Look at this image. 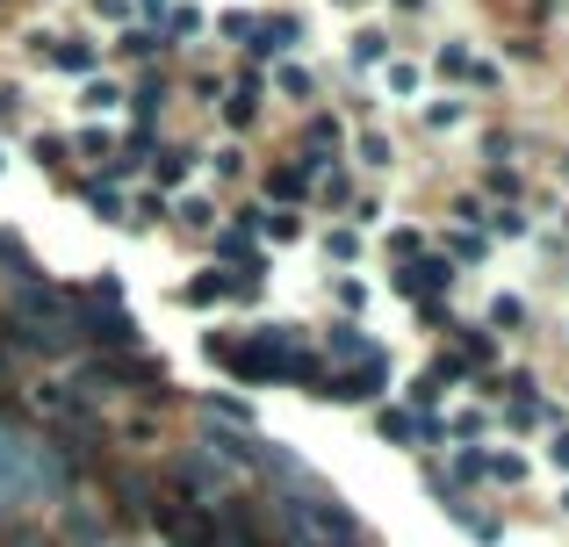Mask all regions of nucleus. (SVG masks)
<instances>
[{
  "label": "nucleus",
  "mask_w": 569,
  "mask_h": 547,
  "mask_svg": "<svg viewBox=\"0 0 569 547\" xmlns=\"http://www.w3.org/2000/svg\"><path fill=\"white\" fill-rule=\"evenodd\" d=\"M167 476H173V505H181V511H217L223 497H231V476H223V468L209 462L202 447L173 454V468H167Z\"/></svg>",
  "instance_id": "obj_1"
},
{
  "label": "nucleus",
  "mask_w": 569,
  "mask_h": 547,
  "mask_svg": "<svg viewBox=\"0 0 569 547\" xmlns=\"http://www.w3.org/2000/svg\"><path fill=\"white\" fill-rule=\"evenodd\" d=\"M382 396H389V353H361L318 382V404H382Z\"/></svg>",
  "instance_id": "obj_2"
},
{
  "label": "nucleus",
  "mask_w": 569,
  "mask_h": 547,
  "mask_svg": "<svg viewBox=\"0 0 569 547\" xmlns=\"http://www.w3.org/2000/svg\"><path fill=\"white\" fill-rule=\"evenodd\" d=\"M58 505H66V540L58 547H109V519L87 497H58Z\"/></svg>",
  "instance_id": "obj_3"
},
{
  "label": "nucleus",
  "mask_w": 569,
  "mask_h": 547,
  "mask_svg": "<svg viewBox=\"0 0 569 547\" xmlns=\"http://www.w3.org/2000/svg\"><path fill=\"white\" fill-rule=\"evenodd\" d=\"M325 353H332V367H347V361H361V353H376V346H368V332L353 317H339V324H325Z\"/></svg>",
  "instance_id": "obj_4"
},
{
  "label": "nucleus",
  "mask_w": 569,
  "mask_h": 547,
  "mask_svg": "<svg viewBox=\"0 0 569 547\" xmlns=\"http://www.w3.org/2000/svg\"><path fill=\"white\" fill-rule=\"evenodd\" d=\"M181 303H188V310H217V303H231V274H223V267L194 274L188 288H181Z\"/></svg>",
  "instance_id": "obj_5"
},
{
  "label": "nucleus",
  "mask_w": 569,
  "mask_h": 547,
  "mask_svg": "<svg viewBox=\"0 0 569 547\" xmlns=\"http://www.w3.org/2000/svg\"><path fill=\"white\" fill-rule=\"evenodd\" d=\"M483 476L512 490V483H527V462H519V454H483Z\"/></svg>",
  "instance_id": "obj_6"
},
{
  "label": "nucleus",
  "mask_w": 569,
  "mask_h": 547,
  "mask_svg": "<svg viewBox=\"0 0 569 547\" xmlns=\"http://www.w3.org/2000/svg\"><path fill=\"white\" fill-rule=\"evenodd\" d=\"M87 210H94L101 224H130V210L116 202V188H87Z\"/></svg>",
  "instance_id": "obj_7"
},
{
  "label": "nucleus",
  "mask_w": 569,
  "mask_h": 547,
  "mask_svg": "<svg viewBox=\"0 0 569 547\" xmlns=\"http://www.w3.org/2000/svg\"><path fill=\"white\" fill-rule=\"evenodd\" d=\"M303 188H310V166H281V173H274V181H267V195H281V202H296V195H303Z\"/></svg>",
  "instance_id": "obj_8"
},
{
  "label": "nucleus",
  "mask_w": 569,
  "mask_h": 547,
  "mask_svg": "<svg viewBox=\"0 0 569 547\" xmlns=\"http://www.w3.org/2000/svg\"><path fill=\"white\" fill-rule=\"evenodd\" d=\"M548 468H556V476H569V425H548Z\"/></svg>",
  "instance_id": "obj_9"
},
{
  "label": "nucleus",
  "mask_w": 569,
  "mask_h": 547,
  "mask_svg": "<svg viewBox=\"0 0 569 547\" xmlns=\"http://www.w3.org/2000/svg\"><path fill=\"white\" fill-rule=\"evenodd\" d=\"M332 295H339V310H347V317H353V310L368 303V288H361V281H353V274H339V281H332Z\"/></svg>",
  "instance_id": "obj_10"
},
{
  "label": "nucleus",
  "mask_w": 569,
  "mask_h": 547,
  "mask_svg": "<svg viewBox=\"0 0 569 547\" xmlns=\"http://www.w3.org/2000/svg\"><path fill=\"white\" fill-rule=\"evenodd\" d=\"M159 216H167V195H144V202H138V216H130V231H144V224H159Z\"/></svg>",
  "instance_id": "obj_11"
},
{
  "label": "nucleus",
  "mask_w": 569,
  "mask_h": 547,
  "mask_svg": "<svg viewBox=\"0 0 569 547\" xmlns=\"http://www.w3.org/2000/svg\"><path fill=\"white\" fill-rule=\"evenodd\" d=\"M188 166H194L188 152H167V159H159V181H167V188H173V181H188Z\"/></svg>",
  "instance_id": "obj_12"
},
{
  "label": "nucleus",
  "mask_w": 569,
  "mask_h": 547,
  "mask_svg": "<svg viewBox=\"0 0 569 547\" xmlns=\"http://www.w3.org/2000/svg\"><path fill=\"white\" fill-rule=\"evenodd\" d=\"M483 224L505 231V239H519V231H527V216H519V210H498V216H483Z\"/></svg>",
  "instance_id": "obj_13"
},
{
  "label": "nucleus",
  "mask_w": 569,
  "mask_h": 547,
  "mask_svg": "<svg viewBox=\"0 0 569 547\" xmlns=\"http://www.w3.org/2000/svg\"><path fill=\"white\" fill-rule=\"evenodd\" d=\"M325 253H332V260H353V253H361V239H353V231H332V239H325Z\"/></svg>",
  "instance_id": "obj_14"
},
{
  "label": "nucleus",
  "mask_w": 569,
  "mask_h": 547,
  "mask_svg": "<svg viewBox=\"0 0 569 547\" xmlns=\"http://www.w3.org/2000/svg\"><path fill=\"white\" fill-rule=\"evenodd\" d=\"M181 224H194V231H209V224H217V210H209V202H181Z\"/></svg>",
  "instance_id": "obj_15"
},
{
  "label": "nucleus",
  "mask_w": 569,
  "mask_h": 547,
  "mask_svg": "<svg viewBox=\"0 0 569 547\" xmlns=\"http://www.w3.org/2000/svg\"><path fill=\"white\" fill-rule=\"evenodd\" d=\"M447 260H483V239H476V231H461V239H455V253H447Z\"/></svg>",
  "instance_id": "obj_16"
},
{
  "label": "nucleus",
  "mask_w": 569,
  "mask_h": 547,
  "mask_svg": "<svg viewBox=\"0 0 569 547\" xmlns=\"http://www.w3.org/2000/svg\"><path fill=\"white\" fill-rule=\"evenodd\" d=\"M562 519H569V490H562Z\"/></svg>",
  "instance_id": "obj_17"
},
{
  "label": "nucleus",
  "mask_w": 569,
  "mask_h": 547,
  "mask_svg": "<svg viewBox=\"0 0 569 547\" xmlns=\"http://www.w3.org/2000/svg\"><path fill=\"white\" fill-rule=\"evenodd\" d=\"M0 166H8V159H0Z\"/></svg>",
  "instance_id": "obj_18"
}]
</instances>
